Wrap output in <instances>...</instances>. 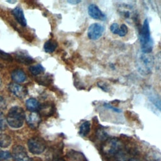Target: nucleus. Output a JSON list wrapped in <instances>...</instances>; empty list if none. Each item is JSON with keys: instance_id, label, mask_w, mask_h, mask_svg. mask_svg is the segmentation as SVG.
I'll return each mask as SVG.
<instances>
[{"instance_id": "obj_18", "label": "nucleus", "mask_w": 161, "mask_h": 161, "mask_svg": "<svg viewBox=\"0 0 161 161\" xmlns=\"http://www.w3.org/2000/svg\"><path fill=\"white\" fill-rule=\"evenodd\" d=\"M11 143V139L9 136L6 134H0V147H8Z\"/></svg>"}, {"instance_id": "obj_27", "label": "nucleus", "mask_w": 161, "mask_h": 161, "mask_svg": "<svg viewBox=\"0 0 161 161\" xmlns=\"http://www.w3.org/2000/svg\"><path fill=\"white\" fill-rule=\"evenodd\" d=\"M4 121H5V119H4V114L0 111V130L4 127Z\"/></svg>"}, {"instance_id": "obj_21", "label": "nucleus", "mask_w": 161, "mask_h": 161, "mask_svg": "<svg viewBox=\"0 0 161 161\" xmlns=\"http://www.w3.org/2000/svg\"><path fill=\"white\" fill-rule=\"evenodd\" d=\"M128 33V27L125 24H122L119 27L118 30V32L116 35H119V36H124L126 35Z\"/></svg>"}, {"instance_id": "obj_30", "label": "nucleus", "mask_w": 161, "mask_h": 161, "mask_svg": "<svg viewBox=\"0 0 161 161\" xmlns=\"http://www.w3.org/2000/svg\"><path fill=\"white\" fill-rule=\"evenodd\" d=\"M54 161H65V160L62 158H57L54 160Z\"/></svg>"}, {"instance_id": "obj_29", "label": "nucleus", "mask_w": 161, "mask_h": 161, "mask_svg": "<svg viewBox=\"0 0 161 161\" xmlns=\"http://www.w3.org/2000/svg\"><path fill=\"white\" fill-rule=\"evenodd\" d=\"M67 2L72 4H79V3H80L81 1H78V0H69V1H67Z\"/></svg>"}, {"instance_id": "obj_12", "label": "nucleus", "mask_w": 161, "mask_h": 161, "mask_svg": "<svg viewBox=\"0 0 161 161\" xmlns=\"http://www.w3.org/2000/svg\"><path fill=\"white\" fill-rule=\"evenodd\" d=\"M38 110L40 111V114L43 116H49L53 114L55 111V108L52 104L46 103L42 104V105H40Z\"/></svg>"}, {"instance_id": "obj_1", "label": "nucleus", "mask_w": 161, "mask_h": 161, "mask_svg": "<svg viewBox=\"0 0 161 161\" xmlns=\"http://www.w3.org/2000/svg\"><path fill=\"white\" fill-rule=\"evenodd\" d=\"M139 39L142 52L150 53L153 48V42L151 36L149 22L145 19L139 32Z\"/></svg>"}, {"instance_id": "obj_16", "label": "nucleus", "mask_w": 161, "mask_h": 161, "mask_svg": "<svg viewBox=\"0 0 161 161\" xmlns=\"http://www.w3.org/2000/svg\"><path fill=\"white\" fill-rule=\"evenodd\" d=\"M91 128V124L89 121H84L79 127V134L82 136H86L89 133Z\"/></svg>"}, {"instance_id": "obj_3", "label": "nucleus", "mask_w": 161, "mask_h": 161, "mask_svg": "<svg viewBox=\"0 0 161 161\" xmlns=\"http://www.w3.org/2000/svg\"><path fill=\"white\" fill-rule=\"evenodd\" d=\"M136 66L138 71L143 75H149L153 66V58L150 53H140L137 55Z\"/></svg>"}, {"instance_id": "obj_26", "label": "nucleus", "mask_w": 161, "mask_h": 161, "mask_svg": "<svg viewBox=\"0 0 161 161\" xmlns=\"http://www.w3.org/2000/svg\"><path fill=\"white\" fill-rule=\"evenodd\" d=\"M119 26L118 24L116 23H113L111 24L110 26V30L113 34H116L118 32V30L119 29Z\"/></svg>"}, {"instance_id": "obj_9", "label": "nucleus", "mask_w": 161, "mask_h": 161, "mask_svg": "<svg viewBox=\"0 0 161 161\" xmlns=\"http://www.w3.org/2000/svg\"><path fill=\"white\" fill-rule=\"evenodd\" d=\"M87 12L90 17L95 19L104 21L106 17L104 14L102 13L101 9L94 4H91L87 8Z\"/></svg>"}, {"instance_id": "obj_8", "label": "nucleus", "mask_w": 161, "mask_h": 161, "mask_svg": "<svg viewBox=\"0 0 161 161\" xmlns=\"http://www.w3.org/2000/svg\"><path fill=\"white\" fill-rule=\"evenodd\" d=\"M8 88L11 92L19 98L25 97L28 93L27 89L25 86L17 83H11L9 85Z\"/></svg>"}, {"instance_id": "obj_22", "label": "nucleus", "mask_w": 161, "mask_h": 161, "mask_svg": "<svg viewBox=\"0 0 161 161\" xmlns=\"http://www.w3.org/2000/svg\"><path fill=\"white\" fill-rule=\"evenodd\" d=\"M146 157L148 161H159L161 158V156H160L157 153L154 152L150 153Z\"/></svg>"}, {"instance_id": "obj_31", "label": "nucleus", "mask_w": 161, "mask_h": 161, "mask_svg": "<svg viewBox=\"0 0 161 161\" xmlns=\"http://www.w3.org/2000/svg\"><path fill=\"white\" fill-rule=\"evenodd\" d=\"M129 161H140V160L136 158H131L129 159Z\"/></svg>"}, {"instance_id": "obj_11", "label": "nucleus", "mask_w": 161, "mask_h": 161, "mask_svg": "<svg viewBox=\"0 0 161 161\" xmlns=\"http://www.w3.org/2000/svg\"><path fill=\"white\" fill-rule=\"evenodd\" d=\"M13 14L16 18V21L23 26H26V21L24 16V13L23 9L17 6L12 11Z\"/></svg>"}, {"instance_id": "obj_2", "label": "nucleus", "mask_w": 161, "mask_h": 161, "mask_svg": "<svg viewBox=\"0 0 161 161\" xmlns=\"http://www.w3.org/2000/svg\"><path fill=\"white\" fill-rule=\"evenodd\" d=\"M25 119V113L23 108L19 106L12 107L8 111L6 121L9 125L14 128H18L23 126Z\"/></svg>"}, {"instance_id": "obj_17", "label": "nucleus", "mask_w": 161, "mask_h": 161, "mask_svg": "<svg viewBox=\"0 0 161 161\" xmlns=\"http://www.w3.org/2000/svg\"><path fill=\"white\" fill-rule=\"evenodd\" d=\"M57 47V43L52 40H49L44 44V50L47 53H52L55 51Z\"/></svg>"}, {"instance_id": "obj_14", "label": "nucleus", "mask_w": 161, "mask_h": 161, "mask_svg": "<svg viewBox=\"0 0 161 161\" xmlns=\"http://www.w3.org/2000/svg\"><path fill=\"white\" fill-rule=\"evenodd\" d=\"M11 78L16 82H23L26 79V74L23 70L16 69L11 72Z\"/></svg>"}, {"instance_id": "obj_33", "label": "nucleus", "mask_w": 161, "mask_h": 161, "mask_svg": "<svg viewBox=\"0 0 161 161\" xmlns=\"http://www.w3.org/2000/svg\"><path fill=\"white\" fill-rule=\"evenodd\" d=\"M1 79L0 78V87H1Z\"/></svg>"}, {"instance_id": "obj_28", "label": "nucleus", "mask_w": 161, "mask_h": 161, "mask_svg": "<svg viewBox=\"0 0 161 161\" xmlns=\"http://www.w3.org/2000/svg\"><path fill=\"white\" fill-rule=\"evenodd\" d=\"M6 106V100L0 95V108H3Z\"/></svg>"}, {"instance_id": "obj_19", "label": "nucleus", "mask_w": 161, "mask_h": 161, "mask_svg": "<svg viewBox=\"0 0 161 161\" xmlns=\"http://www.w3.org/2000/svg\"><path fill=\"white\" fill-rule=\"evenodd\" d=\"M29 70L33 75H37L43 72L45 70V69L41 64H36L35 65L30 66L29 68Z\"/></svg>"}, {"instance_id": "obj_6", "label": "nucleus", "mask_w": 161, "mask_h": 161, "mask_svg": "<svg viewBox=\"0 0 161 161\" xmlns=\"http://www.w3.org/2000/svg\"><path fill=\"white\" fill-rule=\"evenodd\" d=\"M104 31V27L97 23L91 24L87 30V36L90 40H96L99 38Z\"/></svg>"}, {"instance_id": "obj_5", "label": "nucleus", "mask_w": 161, "mask_h": 161, "mask_svg": "<svg viewBox=\"0 0 161 161\" xmlns=\"http://www.w3.org/2000/svg\"><path fill=\"white\" fill-rule=\"evenodd\" d=\"M28 147L30 152L35 155L43 153L46 147L45 142L38 137L30 138L28 142Z\"/></svg>"}, {"instance_id": "obj_25", "label": "nucleus", "mask_w": 161, "mask_h": 161, "mask_svg": "<svg viewBox=\"0 0 161 161\" xmlns=\"http://www.w3.org/2000/svg\"><path fill=\"white\" fill-rule=\"evenodd\" d=\"M103 106L106 108L107 109H111L113 111H114V112H116V113H121V109L116 108V107H114L113 106L109 104H108V103H104L103 104Z\"/></svg>"}, {"instance_id": "obj_32", "label": "nucleus", "mask_w": 161, "mask_h": 161, "mask_svg": "<svg viewBox=\"0 0 161 161\" xmlns=\"http://www.w3.org/2000/svg\"><path fill=\"white\" fill-rule=\"evenodd\" d=\"M9 3H16V1H6Z\"/></svg>"}, {"instance_id": "obj_13", "label": "nucleus", "mask_w": 161, "mask_h": 161, "mask_svg": "<svg viewBox=\"0 0 161 161\" xmlns=\"http://www.w3.org/2000/svg\"><path fill=\"white\" fill-rule=\"evenodd\" d=\"M15 58L18 62L25 64H30L33 62V58L29 55L26 52L19 51L16 53Z\"/></svg>"}, {"instance_id": "obj_4", "label": "nucleus", "mask_w": 161, "mask_h": 161, "mask_svg": "<svg viewBox=\"0 0 161 161\" xmlns=\"http://www.w3.org/2000/svg\"><path fill=\"white\" fill-rule=\"evenodd\" d=\"M123 148L122 142L116 138L107 139L102 147L103 152L106 154L115 155L118 152Z\"/></svg>"}, {"instance_id": "obj_23", "label": "nucleus", "mask_w": 161, "mask_h": 161, "mask_svg": "<svg viewBox=\"0 0 161 161\" xmlns=\"http://www.w3.org/2000/svg\"><path fill=\"white\" fill-rule=\"evenodd\" d=\"M0 58L3 59L4 60H6V61H12L13 60V58L9 54H8L1 50H0Z\"/></svg>"}, {"instance_id": "obj_10", "label": "nucleus", "mask_w": 161, "mask_h": 161, "mask_svg": "<svg viewBox=\"0 0 161 161\" xmlns=\"http://www.w3.org/2000/svg\"><path fill=\"white\" fill-rule=\"evenodd\" d=\"M26 121L31 128H36L41 121L40 114L35 111L31 112L26 117Z\"/></svg>"}, {"instance_id": "obj_7", "label": "nucleus", "mask_w": 161, "mask_h": 161, "mask_svg": "<svg viewBox=\"0 0 161 161\" xmlns=\"http://www.w3.org/2000/svg\"><path fill=\"white\" fill-rule=\"evenodd\" d=\"M13 156L16 161H30L25 148L21 145H16L13 147Z\"/></svg>"}, {"instance_id": "obj_24", "label": "nucleus", "mask_w": 161, "mask_h": 161, "mask_svg": "<svg viewBox=\"0 0 161 161\" xmlns=\"http://www.w3.org/2000/svg\"><path fill=\"white\" fill-rule=\"evenodd\" d=\"M11 158V154L8 151H1L0 152V160H6Z\"/></svg>"}, {"instance_id": "obj_15", "label": "nucleus", "mask_w": 161, "mask_h": 161, "mask_svg": "<svg viewBox=\"0 0 161 161\" xmlns=\"http://www.w3.org/2000/svg\"><path fill=\"white\" fill-rule=\"evenodd\" d=\"M26 106L28 109L32 112L38 109L40 104L36 99L34 98H30L26 101Z\"/></svg>"}, {"instance_id": "obj_20", "label": "nucleus", "mask_w": 161, "mask_h": 161, "mask_svg": "<svg viewBox=\"0 0 161 161\" xmlns=\"http://www.w3.org/2000/svg\"><path fill=\"white\" fill-rule=\"evenodd\" d=\"M114 157L117 161H127L129 159L128 153L123 148L118 152L114 155Z\"/></svg>"}]
</instances>
